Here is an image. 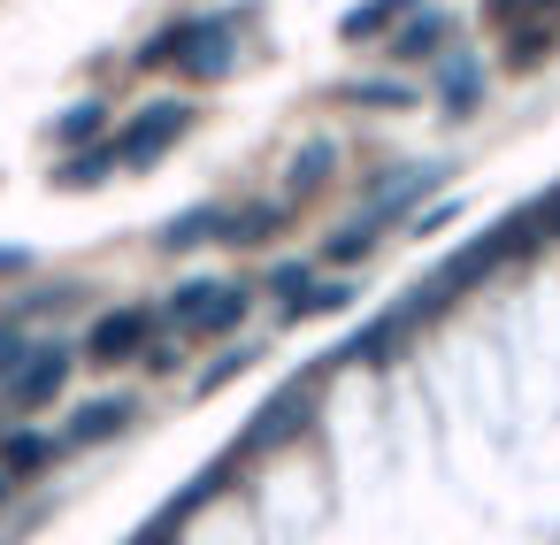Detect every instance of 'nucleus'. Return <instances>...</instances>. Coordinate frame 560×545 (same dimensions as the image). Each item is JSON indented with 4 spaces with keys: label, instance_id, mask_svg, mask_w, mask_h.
Returning a JSON list of instances; mask_svg holds the SVG:
<instances>
[{
    "label": "nucleus",
    "instance_id": "6ab92c4d",
    "mask_svg": "<svg viewBox=\"0 0 560 545\" xmlns=\"http://www.w3.org/2000/svg\"><path fill=\"white\" fill-rule=\"evenodd\" d=\"M101 116H108L101 101H78V108L55 124V139H62V147H78V139H93V131H101Z\"/></svg>",
    "mask_w": 560,
    "mask_h": 545
},
{
    "label": "nucleus",
    "instance_id": "20e7f679",
    "mask_svg": "<svg viewBox=\"0 0 560 545\" xmlns=\"http://www.w3.org/2000/svg\"><path fill=\"white\" fill-rule=\"evenodd\" d=\"M154 323H162V315H154V308H139V300H131V308H116V315H101V323L85 331V361H93V369L147 361V353H154Z\"/></svg>",
    "mask_w": 560,
    "mask_h": 545
},
{
    "label": "nucleus",
    "instance_id": "6e6552de",
    "mask_svg": "<svg viewBox=\"0 0 560 545\" xmlns=\"http://www.w3.org/2000/svg\"><path fill=\"white\" fill-rule=\"evenodd\" d=\"M307 415H315V392H300V384H284V392H277V399H269V407L254 415V430H246V445H238V453H261V445H277V438H292V430H300Z\"/></svg>",
    "mask_w": 560,
    "mask_h": 545
},
{
    "label": "nucleus",
    "instance_id": "f3484780",
    "mask_svg": "<svg viewBox=\"0 0 560 545\" xmlns=\"http://www.w3.org/2000/svg\"><path fill=\"white\" fill-rule=\"evenodd\" d=\"M353 300V285H307L300 300H284V323H300V315H338Z\"/></svg>",
    "mask_w": 560,
    "mask_h": 545
},
{
    "label": "nucleus",
    "instance_id": "0eeeda50",
    "mask_svg": "<svg viewBox=\"0 0 560 545\" xmlns=\"http://www.w3.org/2000/svg\"><path fill=\"white\" fill-rule=\"evenodd\" d=\"M215 239L231 246V208L223 200H200V208H185V216L162 223V246L170 254H192V246H215Z\"/></svg>",
    "mask_w": 560,
    "mask_h": 545
},
{
    "label": "nucleus",
    "instance_id": "f8f14e48",
    "mask_svg": "<svg viewBox=\"0 0 560 545\" xmlns=\"http://www.w3.org/2000/svg\"><path fill=\"white\" fill-rule=\"evenodd\" d=\"M55 453H62V438H47V430H9V438H0V468H9V476L47 468Z\"/></svg>",
    "mask_w": 560,
    "mask_h": 545
},
{
    "label": "nucleus",
    "instance_id": "f257e3e1",
    "mask_svg": "<svg viewBox=\"0 0 560 545\" xmlns=\"http://www.w3.org/2000/svg\"><path fill=\"white\" fill-rule=\"evenodd\" d=\"M238 9H208V16H185V24H170V32H154L147 47H139V70H185V78H200V85H215V78H231L238 70Z\"/></svg>",
    "mask_w": 560,
    "mask_h": 545
},
{
    "label": "nucleus",
    "instance_id": "ddd939ff",
    "mask_svg": "<svg viewBox=\"0 0 560 545\" xmlns=\"http://www.w3.org/2000/svg\"><path fill=\"white\" fill-rule=\"evenodd\" d=\"M108 170H124V154H116V139H108V147H85V154H70V162H62L55 177H62L70 193H85V185H101Z\"/></svg>",
    "mask_w": 560,
    "mask_h": 545
},
{
    "label": "nucleus",
    "instance_id": "1a4fd4ad",
    "mask_svg": "<svg viewBox=\"0 0 560 545\" xmlns=\"http://www.w3.org/2000/svg\"><path fill=\"white\" fill-rule=\"evenodd\" d=\"M131 422V399L116 392V399H85L78 415H70V430H62V445H101V438H116Z\"/></svg>",
    "mask_w": 560,
    "mask_h": 545
},
{
    "label": "nucleus",
    "instance_id": "a878e982",
    "mask_svg": "<svg viewBox=\"0 0 560 545\" xmlns=\"http://www.w3.org/2000/svg\"><path fill=\"white\" fill-rule=\"evenodd\" d=\"M9 484H16V476H9V468H0V499H9Z\"/></svg>",
    "mask_w": 560,
    "mask_h": 545
},
{
    "label": "nucleus",
    "instance_id": "9b49d317",
    "mask_svg": "<svg viewBox=\"0 0 560 545\" xmlns=\"http://www.w3.org/2000/svg\"><path fill=\"white\" fill-rule=\"evenodd\" d=\"M445 39H453V16H445V9H422V16L399 32V62H438Z\"/></svg>",
    "mask_w": 560,
    "mask_h": 545
},
{
    "label": "nucleus",
    "instance_id": "5701e85b",
    "mask_svg": "<svg viewBox=\"0 0 560 545\" xmlns=\"http://www.w3.org/2000/svg\"><path fill=\"white\" fill-rule=\"evenodd\" d=\"M537 55H552V32H514V62H537Z\"/></svg>",
    "mask_w": 560,
    "mask_h": 545
},
{
    "label": "nucleus",
    "instance_id": "2eb2a0df",
    "mask_svg": "<svg viewBox=\"0 0 560 545\" xmlns=\"http://www.w3.org/2000/svg\"><path fill=\"white\" fill-rule=\"evenodd\" d=\"M24 308H9V315H0V376H16L24 361H32V338H24Z\"/></svg>",
    "mask_w": 560,
    "mask_h": 545
},
{
    "label": "nucleus",
    "instance_id": "7ed1b4c3",
    "mask_svg": "<svg viewBox=\"0 0 560 545\" xmlns=\"http://www.w3.org/2000/svg\"><path fill=\"white\" fill-rule=\"evenodd\" d=\"M170 323H177V338H223V331L246 323V292L238 285H215V277L177 285L170 292Z\"/></svg>",
    "mask_w": 560,
    "mask_h": 545
},
{
    "label": "nucleus",
    "instance_id": "423d86ee",
    "mask_svg": "<svg viewBox=\"0 0 560 545\" xmlns=\"http://www.w3.org/2000/svg\"><path fill=\"white\" fill-rule=\"evenodd\" d=\"M70 369H78L70 346H32V361H24L16 376H0V399H9V407H47V399L70 384Z\"/></svg>",
    "mask_w": 560,
    "mask_h": 545
},
{
    "label": "nucleus",
    "instance_id": "393cba45",
    "mask_svg": "<svg viewBox=\"0 0 560 545\" xmlns=\"http://www.w3.org/2000/svg\"><path fill=\"white\" fill-rule=\"evenodd\" d=\"M24 262H32L24 246H0V269H24Z\"/></svg>",
    "mask_w": 560,
    "mask_h": 545
},
{
    "label": "nucleus",
    "instance_id": "a211bd4d",
    "mask_svg": "<svg viewBox=\"0 0 560 545\" xmlns=\"http://www.w3.org/2000/svg\"><path fill=\"white\" fill-rule=\"evenodd\" d=\"M323 170H330V147L315 139L307 154H292V193H300V200H307V193H323Z\"/></svg>",
    "mask_w": 560,
    "mask_h": 545
},
{
    "label": "nucleus",
    "instance_id": "f03ea898",
    "mask_svg": "<svg viewBox=\"0 0 560 545\" xmlns=\"http://www.w3.org/2000/svg\"><path fill=\"white\" fill-rule=\"evenodd\" d=\"M438 177H445L438 162H422V170H392V185H384V193H376V200H369V208H361V216H353V223L330 239V262H338V269H346V262H369L376 231H384L392 216H407V208H415V200H422Z\"/></svg>",
    "mask_w": 560,
    "mask_h": 545
},
{
    "label": "nucleus",
    "instance_id": "b1692460",
    "mask_svg": "<svg viewBox=\"0 0 560 545\" xmlns=\"http://www.w3.org/2000/svg\"><path fill=\"white\" fill-rule=\"evenodd\" d=\"M177 522H185V514H177V507H162V522H147L131 545H170V530H177Z\"/></svg>",
    "mask_w": 560,
    "mask_h": 545
},
{
    "label": "nucleus",
    "instance_id": "4468645a",
    "mask_svg": "<svg viewBox=\"0 0 560 545\" xmlns=\"http://www.w3.org/2000/svg\"><path fill=\"white\" fill-rule=\"evenodd\" d=\"M399 9H415V0H369V9H346V16H338V32H346V39H376Z\"/></svg>",
    "mask_w": 560,
    "mask_h": 545
},
{
    "label": "nucleus",
    "instance_id": "bb28decb",
    "mask_svg": "<svg viewBox=\"0 0 560 545\" xmlns=\"http://www.w3.org/2000/svg\"><path fill=\"white\" fill-rule=\"evenodd\" d=\"M0 438H9V422H0Z\"/></svg>",
    "mask_w": 560,
    "mask_h": 545
},
{
    "label": "nucleus",
    "instance_id": "4be33fe9",
    "mask_svg": "<svg viewBox=\"0 0 560 545\" xmlns=\"http://www.w3.org/2000/svg\"><path fill=\"white\" fill-rule=\"evenodd\" d=\"M246 361H254V353H246V346H238V353H223V361H215V369H208V376H200V392H215V384H231V376H238V369H246Z\"/></svg>",
    "mask_w": 560,
    "mask_h": 545
},
{
    "label": "nucleus",
    "instance_id": "412c9836",
    "mask_svg": "<svg viewBox=\"0 0 560 545\" xmlns=\"http://www.w3.org/2000/svg\"><path fill=\"white\" fill-rule=\"evenodd\" d=\"M307 285H315V277H307V262H277V269H269V292H284V300H300Z\"/></svg>",
    "mask_w": 560,
    "mask_h": 545
},
{
    "label": "nucleus",
    "instance_id": "aec40b11",
    "mask_svg": "<svg viewBox=\"0 0 560 545\" xmlns=\"http://www.w3.org/2000/svg\"><path fill=\"white\" fill-rule=\"evenodd\" d=\"M346 101H361V108H407L415 93H407V85H353Z\"/></svg>",
    "mask_w": 560,
    "mask_h": 545
},
{
    "label": "nucleus",
    "instance_id": "dca6fc26",
    "mask_svg": "<svg viewBox=\"0 0 560 545\" xmlns=\"http://www.w3.org/2000/svg\"><path fill=\"white\" fill-rule=\"evenodd\" d=\"M284 223V200H261V208H238L231 216V246H254V239H269Z\"/></svg>",
    "mask_w": 560,
    "mask_h": 545
},
{
    "label": "nucleus",
    "instance_id": "9d476101",
    "mask_svg": "<svg viewBox=\"0 0 560 545\" xmlns=\"http://www.w3.org/2000/svg\"><path fill=\"white\" fill-rule=\"evenodd\" d=\"M438 101H445V116H468V108L483 101V62H476V55H453V62L438 70Z\"/></svg>",
    "mask_w": 560,
    "mask_h": 545
},
{
    "label": "nucleus",
    "instance_id": "39448f33",
    "mask_svg": "<svg viewBox=\"0 0 560 545\" xmlns=\"http://www.w3.org/2000/svg\"><path fill=\"white\" fill-rule=\"evenodd\" d=\"M185 124H192V108H185V101H154V108H139V116L124 124V139H116L124 170H154V162L185 139Z\"/></svg>",
    "mask_w": 560,
    "mask_h": 545
}]
</instances>
